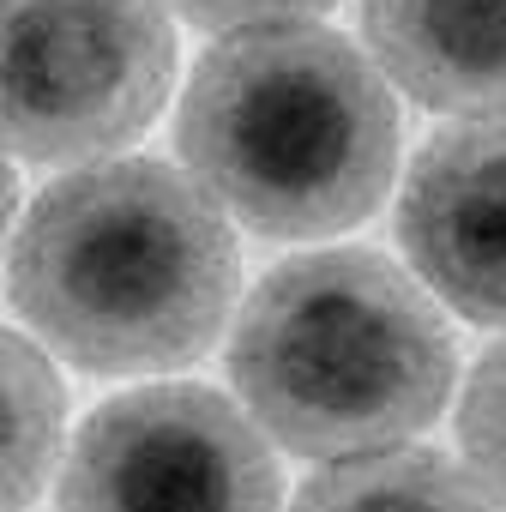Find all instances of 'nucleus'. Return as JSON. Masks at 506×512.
<instances>
[{
	"label": "nucleus",
	"instance_id": "obj_1",
	"mask_svg": "<svg viewBox=\"0 0 506 512\" xmlns=\"http://www.w3.org/2000/svg\"><path fill=\"white\" fill-rule=\"evenodd\" d=\"M235 284L229 211L151 157L61 175L13 229V314L85 374L199 362L235 308Z\"/></svg>",
	"mask_w": 506,
	"mask_h": 512
},
{
	"label": "nucleus",
	"instance_id": "obj_2",
	"mask_svg": "<svg viewBox=\"0 0 506 512\" xmlns=\"http://www.w3.org/2000/svg\"><path fill=\"white\" fill-rule=\"evenodd\" d=\"M175 145L187 175L253 235L356 229L398 169V103L380 67L326 25L223 37L187 79Z\"/></svg>",
	"mask_w": 506,
	"mask_h": 512
},
{
	"label": "nucleus",
	"instance_id": "obj_3",
	"mask_svg": "<svg viewBox=\"0 0 506 512\" xmlns=\"http://www.w3.org/2000/svg\"><path fill=\"white\" fill-rule=\"evenodd\" d=\"M458 350L428 284L380 253H302L260 278L229 338V380L284 452L362 458L422 434Z\"/></svg>",
	"mask_w": 506,
	"mask_h": 512
},
{
	"label": "nucleus",
	"instance_id": "obj_4",
	"mask_svg": "<svg viewBox=\"0 0 506 512\" xmlns=\"http://www.w3.org/2000/svg\"><path fill=\"white\" fill-rule=\"evenodd\" d=\"M0 85L19 163L61 169L133 145L175 85L163 0H7Z\"/></svg>",
	"mask_w": 506,
	"mask_h": 512
},
{
	"label": "nucleus",
	"instance_id": "obj_5",
	"mask_svg": "<svg viewBox=\"0 0 506 512\" xmlns=\"http://www.w3.org/2000/svg\"><path fill=\"white\" fill-rule=\"evenodd\" d=\"M61 512H278L266 428L211 386H139L97 404L67 452Z\"/></svg>",
	"mask_w": 506,
	"mask_h": 512
},
{
	"label": "nucleus",
	"instance_id": "obj_6",
	"mask_svg": "<svg viewBox=\"0 0 506 512\" xmlns=\"http://www.w3.org/2000/svg\"><path fill=\"white\" fill-rule=\"evenodd\" d=\"M398 241L452 314L506 326V115L458 121L416 151Z\"/></svg>",
	"mask_w": 506,
	"mask_h": 512
},
{
	"label": "nucleus",
	"instance_id": "obj_7",
	"mask_svg": "<svg viewBox=\"0 0 506 512\" xmlns=\"http://www.w3.org/2000/svg\"><path fill=\"white\" fill-rule=\"evenodd\" d=\"M374 67L440 115H506V0H362Z\"/></svg>",
	"mask_w": 506,
	"mask_h": 512
},
{
	"label": "nucleus",
	"instance_id": "obj_8",
	"mask_svg": "<svg viewBox=\"0 0 506 512\" xmlns=\"http://www.w3.org/2000/svg\"><path fill=\"white\" fill-rule=\"evenodd\" d=\"M290 512H494L482 482L428 446L332 458L296 488Z\"/></svg>",
	"mask_w": 506,
	"mask_h": 512
},
{
	"label": "nucleus",
	"instance_id": "obj_9",
	"mask_svg": "<svg viewBox=\"0 0 506 512\" xmlns=\"http://www.w3.org/2000/svg\"><path fill=\"white\" fill-rule=\"evenodd\" d=\"M0 374H7V512H25L49 488V470L61 458L67 392L25 332L0 338Z\"/></svg>",
	"mask_w": 506,
	"mask_h": 512
},
{
	"label": "nucleus",
	"instance_id": "obj_10",
	"mask_svg": "<svg viewBox=\"0 0 506 512\" xmlns=\"http://www.w3.org/2000/svg\"><path fill=\"white\" fill-rule=\"evenodd\" d=\"M458 446L464 470L482 482V494L506 512V344L482 350V362L464 380L458 404Z\"/></svg>",
	"mask_w": 506,
	"mask_h": 512
},
{
	"label": "nucleus",
	"instance_id": "obj_11",
	"mask_svg": "<svg viewBox=\"0 0 506 512\" xmlns=\"http://www.w3.org/2000/svg\"><path fill=\"white\" fill-rule=\"evenodd\" d=\"M169 7L199 31L241 37V31H266V25H308L314 13L338 7V0H169Z\"/></svg>",
	"mask_w": 506,
	"mask_h": 512
}]
</instances>
